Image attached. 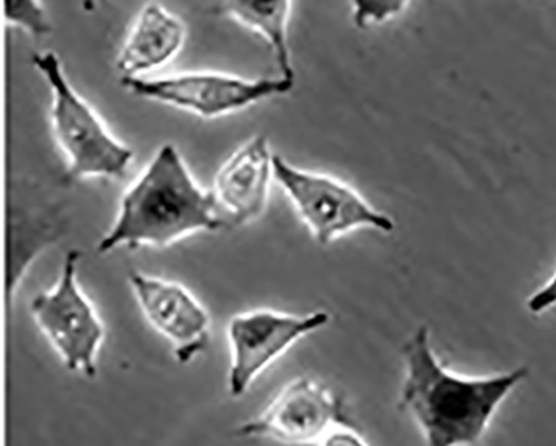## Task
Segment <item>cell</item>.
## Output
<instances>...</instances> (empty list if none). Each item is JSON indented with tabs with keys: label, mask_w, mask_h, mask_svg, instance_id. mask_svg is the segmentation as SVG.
I'll return each instance as SVG.
<instances>
[{
	"label": "cell",
	"mask_w": 556,
	"mask_h": 446,
	"mask_svg": "<svg viewBox=\"0 0 556 446\" xmlns=\"http://www.w3.org/2000/svg\"><path fill=\"white\" fill-rule=\"evenodd\" d=\"M225 222L213 191L195 182L176 145L164 144L123 194L116 221L99 240L98 253L121 246L166 247Z\"/></svg>",
	"instance_id": "cell-2"
},
{
	"label": "cell",
	"mask_w": 556,
	"mask_h": 446,
	"mask_svg": "<svg viewBox=\"0 0 556 446\" xmlns=\"http://www.w3.org/2000/svg\"><path fill=\"white\" fill-rule=\"evenodd\" d=\"M9 24L21 27L33 36H46L51 33L48 11L40 2L34 0H9L2 5Z\"/></svg>",
	"instance_id": "cell-13"
},
{
	"label": "cell",
	"mask_w": 556,
	"mask_h": 446,
	"mask_svg": "<svg viewBox=\"0 0 556 446\" xmlns=\"http://www.w3.org/2000/svg\"><path fill=\"white\" fill-rule=\"evenodd\" d=\"M79 259V251L65 254L58 283L34 297L30 315L67 370L94 378L105 330L91 300L77 283Z\"/></svg>",
	"instance_id": "cell-5"
},
{
	"label": "cell",
	"mask_w": 556,
	"mask_h": 446,
	"mask_svg": "<svg viewBox=\"0 0 556 446\" xmlns=\"http://www.w3.org/2000/svg\"><path fill=\"white\" fill-rule=\"evenodd\" d=\"M273 179L275 154L268 139L254 136L217 169L213 193L220 215L229 216L235 225L260 218L268 206Z\"/></svg>",
	"instance_id": "cell-10"
},
{
	"label": "cell",
	"mask_w": 556,
	"mask_h": 446,
	"mask_svg": "<svg viewBox=\"0 0 556 446\" xmlns=\"http://www.w3.org/2000/svg\"><path fill=\"white\" fill-rule=\"evenodd\" d=\"M319 446H369L358 433L351 429H337L323 438Z\"/></svg>",
	"instance_id": "cell-16"
},
{
	"label": "cell",
	"mask_w": 556,
	"mask_h": 446,
	"mask_svg": "<svg viewBox=\"0 0 556 446\" xmlns=\"http://www.w3.org/2000/svg\"><path fill=\"white\" fill-rule=\"evenodd\" d=\"M405 4H380V2H356L353 4V23L366 27L371 23H383L402 11Z\"/></svg>",
	"instance_id": "cell-14"
},
{
	"label": "cell",
	"mask_w": 556,
	"mask_h": 446,
	"mask_svg": "<svg viewBox=\"0 0 556 446\" xmlns=\"http://www.w3.org/2000/svg\"><path fill=\"white\" fill-rule=\"evenodd\" d=\"M403 358L400 407L418 421L427 446L477 445L500 405L530 374L520 367L493 377H459L441 364L425 324L406 340Z\"/></svg>",
	"instance_id": "cell-1"
},
{
	"label": "cell",
	"mask_w": 556,
	"mask_h": 446,
	"mask_svg": "<svg viewBox=\"0 0 556 446\" xmlns=\"http://www.w3.org/2000/svg\"><path fill=\"white\" fill-rule=\"evenodd\" d=\"M275 179L323 246L356 229L391 234L396 228L390 216L376 209L353 186L323 173L300 169L278 154H275Z\"/></svg>",
	"instance_id": "cell-4"
},
{
	"label": "cell",
	"mask_w": 556,
	"mask_h": 446,
	"mask_svg": "<svg viewBox=\"0 0 556 446\" xmlns=\"http://www.w3.org/2000/svg\"><path fill=\"white\" fill-rule=\"evenodd\" d=\"M123 82L138 98L174 105L206 119L238 113L273 95L288 94L294 86L293 80L282 77L247 79L216 71H189L157 79H123Z\"/></svg>",
	"instance_id": "cell-6"
},
{
	"label": "cell",
	"mask_w": 556,
	"mask_h": 446,
	"mask_svg": "<svg viewBox=\"0 0 556 446\" xmlns=\"http://www.w3.org/2000/svg\"><path fill=\"white\" fill-rule=\"evenodd\" d=\"M185 40L186 26L181 18L161 4H146L117 55V71L123 79H139L142 74L169 64Z\"/></svg>",
	"instance_id": "cell-11"
},
{
	"label": "cell",
	"mask_w": 556,
	"mask_h": 446,
	"mask_svg": "<svg viewBox=\"0 0 556 446\" xmlns=\"http://www.w3.org/2000/svg\"><path fill=\"white\" fill-rule=\"evenodd\" d=\"M129 283L146 320L173 345L177 364H191L206 352L211 318L188 288L139 271L130 272Z\"/></svg>",
	"instance_id": "cell-9"
},
{
	"label": "cell",
	"mask_w": 556,
	"mask_h": 446,
	"mask_svg": "<svg viewBox=\"0 0 556 446\" xmlns=\"http://www.w3.org/2000/svg\"><path fill=\"white\" fill-rule=\"evenodd\" d=\"M350 413L343 396L313 380L300 377L271 399L263 413L236 429L242 438L275 439L282 445H315L329 432L351 429Z\"/></svg>",
	"instance_id": "cell-7"
},
{
	"label": "cell",
	"mask_w": 556,
	"mask_h": 446,
	"mask_svg": "<svg viewBox=\"0 0 556 446\" xmlns=\"http://www.w3.org/2000/svg\"><path fill=\"white\" fill-rule=\"evenodd\" d=\"M33 62L51 88L52 131L67 160L70 178L123 179L135 157L132 149L114 138L89 102L77 94L55 52H39Z\"/></svg>",
	"instance_id": "cell-3"
},
{
	"label": "cell",
	"mask_w": 556,
	"mask_h": 446,
	"mask_svg": "<svg viewBox=\"0 0 556 446\" xmlns=\"http://www.w3.org/2000/svg\"><path fill=\"white\" fill-rule=\"evenodd\" d=\"M329 323L326 311L289 315L260 308L239 313L228 323L231 365L228 392L232 398L247 395L254 380L279 356L285 355L301 337L321 330Z\"/></svg>",
	"instance_id": "cell-8"
},
{
	"label": "cell",
	"mask_w": 556,
	"mask_h": 446,
	"mask_svg": "<svg viewBox=\"0 0 556 446\" xmlns=\"http://www.w3.org/2000/svg\"><path fill=\"white\" fill-rule=\"evenodd\" d=\"M556 306V269L546 283L527 300V309L531 315H543Z\"/></svg>",
	"instance_id": "cell-15"
},
{
	"label": "cell",
	"mask_w": 556,
	"mask_h": 446,
	"mask_svg": "<svg viewBox=\"0 0 556 446\" xmlns=\"http://www.w3.org/2000/svg\"><path fill=\"white\" fill-rule=\"evenodd\" d=\"M293 4L289 0L276 2H225L216 11L235 18L242 26L266 39L278 64L282 79L293 80L294 67L288 44V24Z\"/></svg>",
	"instance_id": "cell-12"
}]
</instances>
